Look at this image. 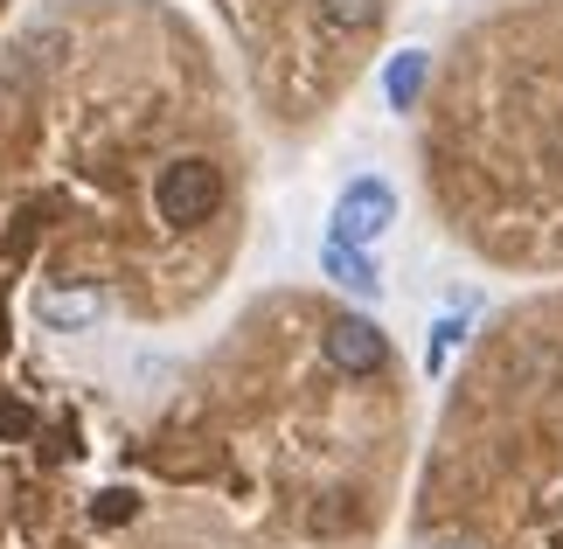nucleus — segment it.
I'll list each match as a JSON object with an SVG mask.
<instances>
[{
    "instance_id": "20e7f679",
    "label": "nucleus",
    "mask_w": 563,
    "mask_h": 549,
    "mask_svg": "<svg viewBox=\"0 0 563 549\" xmlns=\"http://www.w3.org/2000/svg\"><path fill=\"white\" fill-rule=\"evenodd\" d=\"M460 334H466L460 320H439V327H431V348H424V369H431V376H445V355L460 348Z\"/></svg>"
},
{
    "instance_id": "7ed1b4c3",
    "label": "nucleus",
    "mask_w": 563,
    "mask_h": 549,
    "mask_svg": "<svg viewBox=\"0 0 563 549\" xmlns=\"http://www.w3.org/2000/svg\"><path fill=\"white\" fill-rule=\"evenodd\" d=\"M431 91V50H397L383 63V98H389V112H418Z\"/></svg>"
},
{
    "instance_id": "39448f33",
    "label": "nucleus",
    "mask_w": 563,
    "mask_h": 549,
    "mask_svg": "<svg viewBox=\"0 0 563 549\" xmlns=\"http://www.w3.org/2000/svg\"><path fill=\"white\" fill-rule=\"evenodd\" d=\"M424 549H466V542H424Z\"/></svg>"
},
{
    "instance_id": "f257e3e1",
    "label": "nucleus",
    "mask_w": 563,
    "mask_h": 549,
    "mask_svg": "<svg viewBox=\"0 0 563 549\" xmlns=\"http://www.w3.org/2000/svg\"><path fill=\"white\" fill-rule=\"evenodd\" d=\"M397 223V188L383 182V174H355L349 188L334 195V216H328V237L334 244H355V251H369L376 237Z\"/></svg>"
},
{
    "instance_id": "423d86ee",
    "label": "nucleus",
    "mask_w": 563,
    "mask_h": 549,
    "mask_svg": "<svg viewBox=\"0 0 563 549\" xmlns=\"http://www.w3.org/2000/svg\"><path fill=\"white\" fill-rule=\"evenodd\" d=\"M0 8H8V0H0Z\"/></svg>"
},
{
    "instance_id": "f03ea898",
    "label": "nucleus",
    "mask_w": 563,
    "mask_h": 549,
    "mask_svg": "<svg viewBox=\"0 0 563 549\" xmlns=\"http://www.w3.org/2000/svg\"><path fill=\"white\" fill-rule=\"evenodd\" d=\"M320 278H334L341 293H355V299H383V265H376V251H355V244H320Z\"/></svg>"
}]
</instances>
